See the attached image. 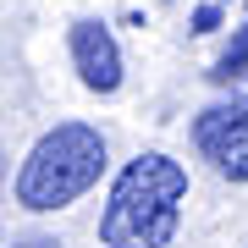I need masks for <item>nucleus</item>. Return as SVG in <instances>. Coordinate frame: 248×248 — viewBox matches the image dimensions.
<instances>
[{"label": "nucleus", "instance_id": "nucleus-5", "mask_svg": "<svg viewBox=\"0 0 248 248\" xmlns=\"http://www.w3.org/2000/svg\"><path fill=\"white\" fill-rule=\"evenodd\" d=\"M237 72H248V22L237 28V39L226 45V55L215 61V78H237Z\"/></svg>", "mask_w": 248, "mask_h": 248}, {"label": "nucleus", "instance_id": "nucleus-6", "mask_svg": "<svg viewBox=\"0 0 248 248\" xmlns=\"http://www.w3.org/2000/svg\"><path fill=\"white\" fill-rule=\"evenodd\" d=\"M17 248H61V243H50V237H28V243H17Z\"/></svg>", "mask_w": 248, "mask_h": 248}, {"label": "nucleus", "instance_id": "nucleus-1", "mask_svg": "<svg viewBox=\"0 0 248 248\" xmlns=\"http://www.w3.org/2000/svg\"><path fill=\"white\" fill-rule=\"evenodd\" d=\"M187 171L171 155H138L116 177L110 204L99 215V243L105 248H166L182 226Z\"/></svg>", "mask_w": 248, "mask_h": 248}, {"label": "nucleus", "instance_id": "nucleus-3", "mask_svg": "<svg viewBox=\"0 0 248 248\" xmlns=\"http://www.w3.org/2000/svg\"><path fill=\"white\" fill-rule=\"evenodd\" d=\"M193 143L221 177L248 182V105H210L193 122Z\"/></svg>", "mask_w": 248, "mask_h": 248}, {"label": "nucleus", "instance_id": "nucleus-2", "mask_svg": "<svg viewBox=\"0 0 248 248\" xmlns=\"http://www.w3.org/2000/svg\"><path fill=\"white\" fill-rule=\"evenodd\" d=\"M105 171V138L83 122H61L28 149L17 171V204L22 210H66L83 199Z\"/></svg>", "mask_w": 248, "mask_h": 248}, {"label": "nucleus", "instance_id": "nucleus-4", "mask_svg": "<svg viewBox=\"0 0 248 248\" xmlns=\"http://www.w3.org/2000/svg\"><path fill=\"white\" fill-rule=\"evenodd\" d=\"M72 66L94 94H116L122 89V50H116L105 22H78L72 28Z\"/></svg>", "mask_w": 248, "mask_h": 248}]
</instances>
